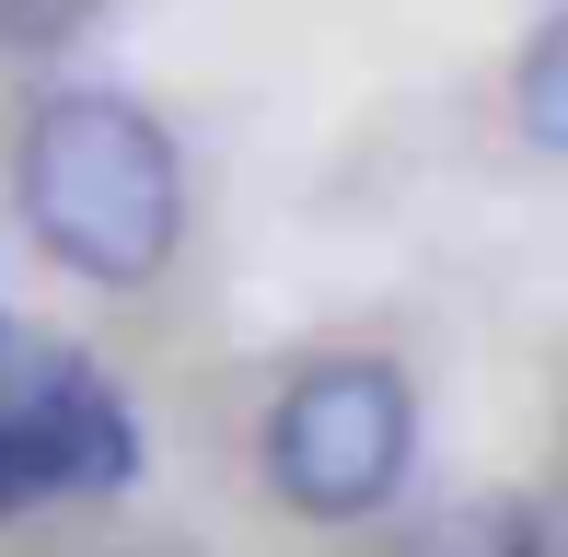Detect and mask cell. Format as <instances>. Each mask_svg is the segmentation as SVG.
Returning <instances> with one entry per match:
<instances>
[{"label":"cell","instance_id":"3957f363","mask_svg":"<svg viewBox=\"0 0 568 557\" xmlns=\"http://www.w3.org/2000/svg\"><path fill=\"white\" fill-rule=\"evenodd\" d=\"M140 476V418L82 348L59 337H12L0 348V523L47 512V499H82V488H128Z\"/></svg>","mask_w":568,"mask_h":557},{"label":"cell","instance_id":"5b68a950","mask_svg":"<svg viewBox=\"0 0 568 557\" xmlns=\"http://www.w3.org/2000/svg\"><path fill=\"white\" fill-rule=\"evenodd\" d=\"M510 117H523V140H534V151H568V12H546V23L523 36Z\"/></svg>","mask_w":568,"mask_h":557},{"label":"cell","instance_id":"277c9868","mask_svg":"<svg viewBox=\"0 0 568 557\" xmlns=\"http://www.w3.org/2000/svg\"><path fill=\"white\" fill-rule=\"evenodd\" d=\"M406 557H546V523L523 488H464L406 535Z\"/></svg>","mask_w":568,"mask_h":557},{"label":"cell","instance_id":"7a4b0ae2","mask_svg":"<svg viewBox=\"0 0 568 557\" xmlns=\"http://www.w3.org/2000/svg\"><path fill=\"white\" fill-rule=\"evenodd\" d=\"M255 465H267V488L302 523H372L406 488V465H418V395L372 348L314 361V372L278 384L267 429H255Z\"/></svg>","mask_w":568,"mask_h":557},{"label":"cell","instance_id":"6da1fadb","mask_svg":"<svg viewBox=\"0 0 568 557\" xmlns=\"http://www.w3.org/2000/svg\"><path fill=\"white\" fill-rule=\"evenodd\" d=\"M12 198H23V233L93 291H151L186 244V163H174L163 117L93 82L47 93L23 117Z\"/></svg>","mask_w":568,"mask_h":557}]
</instances>
